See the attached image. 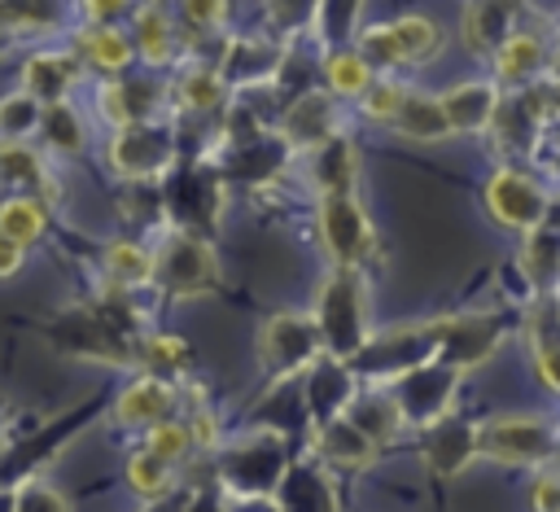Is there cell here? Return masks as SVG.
Masks as SVG:
<instances>
[{
	"instance_id": "cell-38",
	"label": "cell",
	"mask_w": 560,
	"mask_h": 512,
	"mask_svg": "<svg viewBox=\"0 0 560 512\" xmlns=\"http://www.w3.org/2000/svg\"><path fill=\"white\" fill-rule=\"evenodd\" d=\"M48 232V201L44 197H4L0 201V236L18 241L22 249Z\"/></svg>"
},
{
	"instance_id": "cell-32",
	"label": "cell",
	"mask_w": 560,
	"mask_h": 512,
	"mask_svg": "<svg viewBox=\"0 0 560 512\" xmlns=\"http://www.w3.org/2000/svg\"><path fill=\"white\" fill-rule=\"evenodd\" d=\"M306 376H311V411H315V424L319 420H332V416H346L350 398L359 394L354 372L346 363H337V359H319Z\"/></svg>"
},
{
	"instance_id": "cell-47",
	"label": "cell",
	"mask_w": 560,
	"mask_h": 512,
	"mask_svg": "<svg viewBox=\"0 0 560 512\" xmlns=\"http://www.w3.org/2000/svg\"><path fill=\"white\" fill-rule=\"evenodd\" d=\"M402 96H407V83L402 79H394V74H376L372 79V88L359 96V114L368 118V123H394V114H398V105H402Z\"/></svg>"
},
{
	"instance_id": "cell-23",
	"label": "cell",
	"mask_w": 560,
	"mask_h": 512,
	"mask_svg": "<svg viewBox=\"0 0 560 512\" xmlns=\"http://www.w3.org/2000/svg\"><path fill=\"white\" fill-rule=\"evenodd\" d=\"M302 175H306V184L319 197H346V193H354V179H359V144L346 131L332 136V140H324L319 149L306 153Z\"/></svg>"
},
{
	"instance_id": "cell-50",
	"label": "cell",
	"mask_w": 560,
	"mask_h": 512,
	"mask_svg": "<svg viewBox=\"0 0 560 512\" xmlns=\"http://www.w3.org/2000/svg\"><path fill=\"white\" fill-rule=\"evenodd\" d=\"M179 4H184V18L197 31H219L232 13V0H179Z\"/></svg>"
},
{
	"instance_id": "cell-22",
	"label": "cell",
	"mask_w": 560,
	"mask_h": 512,
	"mask_svg": "<svg viewBox=\"0 0 560 512\" xmlns=\"http://www.w3.org/2000/svg\"><path fill=\"white\" fill-rule=\"evenodd\" d=\"M175 403H179L175 381H162V376L140 372L114 398V424H122V429H153V424H162V420L175 416Z\"/></svg>"
},
{
	"instance_id": "cell-12",
	"label": "cell",
	"mask_w": 560,
	"mask_h": 512,
	"mask_svg": "<svg viewBox=\"0 0 560 512\" xmlns=\"http://www.w3.org/2000/svg\"><path fill=\"white\" fill-rule=\"evenodd\" d=\"M166 101H171V83H162L153 74H118V79L101 83V92H96L101 118H109L114 127L153 123Z\"/></svg>"
},
{
	"instance_id": "cell-30",
	"label": "cell",
	"mask_w": 560,
	"mask_h": 512,
	"mask_svg": "<svg viewBox=\"0 0 560 512\" xmlns=\"http://www.w3.org/2000/svg\"><path fill=\"white\" fill-rule=\"evenodd\" d=\"M346 420H350L359 433H368L376 446L394 442V438L407 429L402 416H398V407H394V398H389V389H381V385L359 389V394L350 398V407H346Z\"/></svg>"
},
{
	"instance_id": "cell-11",
	"label": "cell",
	"mask_w": 560,
	"mask_h": 512,
	"mask_svg": "<svg viewBox=\"0 0 560 512\" xmlns=\"http://www.w3.org/2000/svg\"><path fill=\"white\" fill-rule=\"evenodd\" d=\"M433 328H438V363H446L455 372L481 368L508 341V319L499 311L442 315V319H433Z\"/></svg>"
},
{
	"instance_id": "cell-43",
	"label": "cell",
	"mask_w": 560,
	"mask_h": 512,
	"mask_svg": "<svg viewBox=\"0 0 560 512\" xmlns=\"http://www.w3.org/2000/svg\"><path fill=\"white\" fill-rule=\"evenodd\" d=\"M359 13L363 0H319L315 9V35L324 39V48H350V39L359 35Z\"/></svg>"
},
{
	"instance_id": "cell-26",
	"label": "cell",
	"mask_w": 560,
	"mask_h": 512,
	"mask_svg": "<svg viewBox=\"0 0 560 512\" xmlns=\"http://www.w3.org/2000/svg\"><path fill=\"white\" fill-rule=\"evenodd\" d=\"M486 136L494 140V149H499L503 162L521 166V158H525V162L534 158V144H538V136H542V123L525 109V101H521L516 92H503V101H499L494 123H490Z\"/></svg>"
},
{
	"instance_id": "cell-33",
	"label": "cell",
	"mask_w": 560,
	"mask_h": 512,
	"mask_svg": "<svg viewBox=\"0 0 560 512\" xmlns=\"http://www.w3.org/2000/svg\"><path fill=\"white\" fill-rule=\"evenodd\" d=\"M389 35H394V48H398V66H429L442 48H446V35L433 18L424 13H402L389 22Z\"/></svg>"
},
{
	"instance_id": "cell-15",
	"label": "cell",
	"mask_w": 560,
	"mask_h": 512,
	"mask_svg": "<svg viewBox=\"0 0 560 512\" xmlns=\"http://www.w3.org/2000/svg\"><path fill=\"white\" fill-rule=\"evenodd\" d=\"M332 136H341V109H337V101H332V92H302L289 109H284V118H280V140H284V149H298V153H311V149H319L324 140H332Z\"/></svg>"
},
{
	"instance_id": "cell-18",
	"label": "cell",
	"mask_w": 560,
	"mask_h": 512,
	"mask_svg": "<svg viewBox=\"0 0 560 512\" xmlns=\"http://www.w3.org/2000/svg\"><path fill=\"white\" fill-rule=\"evenodd\" d=\"M311 451H315V464L319 468H350V473H363L376 464L381 446L359 433L346 416H332V420H319L311 429Z\"/></svg>"
},
{
	"instance_id": "cell-5",
	"label": "cell",
	"mask_w": 560,
	"mask_h": 512,
	"mask_svg": "<svg viewBox=\"0 0 560 512\" xmlns=\"http://www.w3.org/2000/svg\"><path fill=\"white\" fill-rule=\"evenodd\" d=\"M284 473H289L284 438L271 429H254V433L236 438L219 459V477L236 499H271L280 490Z\"/></svg>"
},
{
	"instance_id": "cell-16",
	"label": "cell",
	"mask_w": 560,
	"mask_h": 512,
	"mask_svg": "<svg viewBox=\"0 0 560 512\" xmlns=\"http://www.w3.org/2000/svg\"><path fill=\"white\" fill-rule=\"evenodd\" d=\"M420 459L433 477H459L477 459V420L446 416L420 433Z\"/></svg>"
},
{
	"instance_id": "cell-54",
	"label": "cell",
	"mask_w": 560,
	"mask_h": 512,
	"mask_svg": "<svg viewBox=\"0 0 560 512\" xmlns=\"http://www.w3.org/2000/svg\"><path fill=\"white\" fill-rule=\"evenodd\" d=\"M547 79H551V83L560 88V39L551 44V61H547Z\"/></svg>"
},
{
	"instance_id": "cell-21",
	"label": "cell",
	"mask_w": 560,
	"mask_h": 512,
	"mask_svg": "<svg viewBox=\"0 0 560 512\" xmlns=\"http://www.w3.org/2000/svg\"><path fill=\"white\" fill-rule=\"evenodd\" d=\"M284 66V44L280 39H262V35H245V39H228L219 74L228 88H258L271 83Z\"/></svg>"
},
{
	"instance_id": "cell-28",
	"label": "cell",
	"mask_w": 560,
	"mask_h": 512,
	"mask_svg": "<svg viewBox=\"0 0 560 512\" xmlns=\"http://www.w3.org/2000/svg\"><path fill=\"white\" fill-rule=\"evenodd\" d=\"M0 188H9V197H57L44 158L18 140H0Z\"/></svg>"
},
{
	"instance_id": "cell-8",
	"label": "cell",
	"mask_w": 560,
	"mask_h": 512,
	"mask_svg": "<svg viewBox=\"0 0 560 512\" xmlns=\"http://www.w3.org/2000/svg\"><path fill=\"white\" fill-rule=\"evenodd\" d=\"M109 166L114 175L131 179V184H158L179 166V136L166 123H136V127H118L109 140Z\"/></svg>"
},
{
	"instance_id": "cell-46",
	"label": "cell",
	"mask_w": 560,
	"mask_h": 512,
	"mask_svg": "<svg viewBox=\"0 0 560 512\" xmlns=\"http://www.w3.org/2000/svg\"><path fill=\"white\" fill-rule=\"evenodd\" d=\"M197 442H192V429H188V420L184 416H171V420H162V424H153V429H144V451H153L158 459H166L171 468L179 464V459H188V451H192Z\"/></svg>"
},
{
	"instance_id": "cell-36",
	"label": "cell",
	"mask_w": 560,
	"mask_h": 512,
	"mask_svg": "<svg viewBox=\"0 0 560 512\" xmlns=\"http://www.w3.org/2000/svg\"><path fill=\"white\" fill-rule=\"evenodd\" d=\"M101 271L114 289H140L153 284V245L144 241H109L101 249Z\"/></svg>"
},
{
	"instance_id": "cell-10",
	"label": "cell",
	"mask_w": 560,
	"mask_h": 512,
	"mask_svg": "<svg viewBox=\"0 0 560 512\" xmlns=\"http://www.w3.org/2000/svg\"><path fill=\"white\" fill-rule=\"evenodd\" d=\"M315 228H319V245L328 249L332 267L363 271V263L376 249V228H372V219H368V210H363V201L354 193H346V197H319Z\"/></svg>"
},
{
	"instance_id": "cell-48",
	"label": "cell",
	"mask_w": 560,
	"mask_h": 512,
	"mask_svg": "<svg viewBox=\"0 0 560 512\" xmlns=\"http://www.w3.org/2000/svg\"><path fill=\"white\" fill-rule=\"evenodd\" d=\"M9 512H74V508H70V499H66L52 481L26 477V481L13 490V508H9Z\"/></svg>"
},
{
	"instance_id": "cell-20",
	"label": "cell",
	"mask_w": 560,
	"mask_h": 512,
	"mask_svg": "<svg viewBox=\"0 0 560 512\" xmlns=\"http://www.w3.org/2000/svg\"><path fill=\"white\" fill-rule=\"evenodd\" d=\"M438 101L451 123V136H486L494 123V109L503 101V88L494 79H464V83L446 88Z\"/></svg>"
},
{
	"instance_id": "cell-29",
	"label": "cell",
	"mask_w": 560,
	"mask_h": 512,
	"mask_svg": "<svg viewBox=\"0 0 560 512\" xmlns=\"http://www.w3.org/2000/svg\"><path fill=\"white\" fill-rule=\"evenodd\" d=\"M271 499L280 512H337L328 473L319 464H289V473Z\"/></svg>"
},
{
	"instance_id": "cell-34",
	"label": "cell",
	"mask_w": 560,
	"mask_h": 512,
	"mask_svg": "<svg viewBox=\"0 0 560 512\" xmlns=\"http://www.w3.org/2000/svg\"><path fill=\"white\" fill-rule=\"evenodd\" d=\"M131 53H136V44H131L118 26H83V31L74 35V57H79L83 66L101 70V74L127 70V66H131Z\"/></svg>"
},
{
	"instance_id": "cell-2",
	"label": "cell",
	"mask_w": 560,
	"mask_h": 512,
	"mask_svg": "<svg viewBox=\"0 0 560 512\" xmlns=\"http://www.w3.org/2000/svg\"><path fill=\"white\" fill-rule=\"evenodd\" d=\"M560 451V424L534 411L490 416L477 424V459L508 468H547Z\"/></svg>"
},
{
	"instance_id": "cell-24",
	"label": "cell",
	"mask_w": 560,
	"mask_h": 512,
	"mask_svg": "<svg viewBox=\"0 0 560 512\" xmlns=\"http://www.w3.org/2000/svg\"><path fill=\"white\" fill-rule=\"evenodd\" d=\"M516 18H521V0H468L464 4V22H459L464 48L472 57L490 61L499 53V44L516 31Z\"/></svg>"
},
{
	"instance_id": "cell-31",
	"label": "cell",
	"mask_w": 560,
	"mask_h": 512,
	"mask_svg": "<svg viewBox=\"0 0 560 512\" xmlns=\"http://www.w3.org/2000/svg\"><path fill=\"white\" fill-rule=\"evenodd\" d=\"M389 127L398 136H407V140H420V144H438V140L451 136V123L442 114V101L433 92H420V88H407V96H402V105H398V114H394Z\"/></svg>"
},
{
	"instance_id": "cell-45",
	"label": "cell",
	"mask_w": 560,
	"mask_h": 512,
	"mask_svg": "<svg viewBox=\"0 0 560 512\" xmlns=\"http://www.w3.org/2000/svg\"><path fill=\"white\" fill-rule=\"evenodd\" d=\"M39 118H44V105H39L31 92H9V96H0V140L26 144V140L39 131Z\"/></svg>"
},
{
	"instance_id": "cell-39",
	"label": "cell",
	"mask_w": 560,
	"mask_h": 512,
	"mask_svg": "<svg viewBox=\"0 0 560 512\" xmlns=\"http://www.w3.org/2000/svg\"><path fill=\"white\" fill-rule=\"evenodd\" d=\"M324 74H328V92H332V96H346V101H359V96L372 88V79H376V70L359 57L354 44H350V48H332V53L324 57Z\"/></svg>"
},
{
	"instance_id": "cell-1",
	"label": "cell",
	"mask_w": 560,
	"mask_h": 512,
	"mask_svg": "<svg viewBox=\"0 0 560 512\" xmlns=\"http://www.w3.org/2000/svg\"><path fill=\"white\" fill-rule=\"evenodd\" d=\"M311 319H315V333H319L324 359L350 363V359L368 346V337H372L368 280H363V271L332 267V271L319 280V289H315Z\"/></svg>"
},
{
	"instance_id": "cell-53",
	"label": "cell",
	"mask_w": 560,
	"mask_h": 512,
	"mask_svg": "<svg viewBox=\"0 0 560 512\" xmlns=\"http://www.w3.org/2000/svg\"><path fill=\"white\" fill-rule=\"evenodd\" d=\"M22 258H26V249H22L18 241H9V236H0V280H9V276H18V271H22Z\"/></svg>"
},
{
	"instance_id": "cell-51",
	"label": "cell",
	"mask_w": 560,
	"mask_h": 512,
	"mask_svg": "<svg viewBox=\"0 0 560 512\" xmlns=\"http://www.w3.org/2000/svg\"><path fill=\"white\" fill-rule=\"evenodd\" d=\"M529 499H534V512H560V468H551V464L538 468Z\"/></svg>"
},
{
	"instance_id": "cell-49",
	"label": "cell",
	"mask_w": 560,
	"mask_h": 512,
	"mask_svg": "<svg viewBox=\"0 0 560 512\" xmlns=\"http://www.w3.org/2000/svg\"><path fill=\"white\" fill-rule=\"evenodd\" d=\"M315 9H319V0H267V13L280 35L315 31Z\"/></svg>"
},
{
	"instance_id": "cell-19",
	"label": "cell",
	"mask_w": 560,
	"mask_h": 512,
	"mask_svg": "<svg viewBox=\"0 0 560 512\" xmlns=\"http://www.w3.org/2000/svg\"><path fill=\"white\" fill-rule=\"evenodd\" d=\"M525 341H529L538 381L551 394H560V293L529 298V306H525Z\"/></svg>"
},
{
	"instance_id": "cell-27",
	"label": "cell",
	"mask_w": 560,
	"mask_h": 512,
	"mask_svg": "<svg viewBox=\"0 0 560 512\" xmlns=\"http://www.w3.org/2000/svg\"><path fill=\"white\" fill-rule=\"evenodd\" d=\"M525 284H529V298H542V293H560V232L551 228H534L521 236V258H516Z\"/></svg>"
},
{
	"instance_id": "cell-52",
	"label": "cell",
	"mask_w": 560,
	"mask_h": 512,
	"mask_svg": "<svg viewBox=\"0 0 560 512\" xmlns=\"http://www.w3.org/2000/svg\"><path fill=\"white\" fill-rule=\"evenodd\" d=\"M79 9L88 18V26H114L131 9V0H79Z\"/></svg>"
},
{
	"instance_id": "cell-9",
	"label": "cell",
	"mask_w": 560,
	"mask_h": 512,
	"mask_svg": "<svg viewBox=\"0 0 560 512\" xmlns=\"http://www.w3.org/2000/svg\"><path fill=\"white\" fill-rule=\"evenodd\" d=\"M459 381H464V372H455V368H446V363L433 359V363H420V368L402 372L398 381H389L381 389H389L402 424L416 429V433H424L429 424H438V420H446L455 411Z\"/></svg>"
},
{
	"instance_id": "cell-14",
	"label": "cell",
	"mask_w": 560,
	"mask_h": 512,
	"mask_svg": "<svg viewBox=\"0 0 560 512\" xmlns=\"http://www.w3.org/2000/svg\"><path fill=\"white\" fill-rule=\"evenodd\" d=\"M57 341H61V350H70L79 359H105V363H131L136 359V346L122 337V328L96 311H70L61 319Z\"/></svg>"
},
{
	"instance_id": "cell-17",
	"label": "cell",
	"mask_w": 560,
	"mask_h": 512,
	"mask_svg": "<svg viewBox=\"0 0 560 512\" xmlns=\"http://www.w3.org/2000/svg\"><path fill=\"white\" fill-rule=\"evenodd\" d=\"M547 61H551V39H542L538 31H512L490 57V79L503 92H521L547 74Z\"/></svg>"
},
{
	"instance_id": "cell-25",
	"label": "cell",
	"mask_w": 560,
	"mask_h": 512,
	"mask_svg": "<svg viewBox=\"0 0 560 512\" xmlns=\"http://www.w3.org/2000/svg\"><path fill=\"white\" fill-rule=\"evenodd\" d=\"M79 70H83V61L70 48H39L22 66V92H31L39 105H57L79 83Z\"/></svg>"
},
{
	"instance_id": "cell-40",
	"label": "cell",
	"mask_w": 560,
	"mask_h": 512,
	"mask_svg": "<svg viewBox=\"0 0 560 512\" xmlns=\"http://www.w3.org/2000/svg\"><path fill=\"white\" fill-rule=\"evenodd\" d=\"M136 53L149 61V66H166L175 57V22L158 9V4H144L136 13Z\"/></svg>"
},
{
	"instance_id": "cell-7",
	"label": "cell",
	"mask_w": 560,
	"mask_h": 512,
	"mask_svg": "<svg viewBox=\"0 0 560 512\" xmlns=\"http://www.w3.org/2000/svg\"><path fill=\"white\" fill-rule=\"evenodd\" d=\"M324 359L315 319L302 311H276L258 328V363L267 368L271 381H293L306 376Z\"/></svg>"
},
{
	"instance_id": "cell-35",
	"label": "cell",
	"mask_w": 560,
	"mask_h": 512,
	"mask_svg": "<svg viewBox=\"0 0 560 512\" xmlns=\"http://www.w3.org/2000/svg\"><path fill=\"white\" fill-rule=\"evenodd\" d=\"M66 18V0H0V35H52Z\"/></svg>"
},
{
	"instance_id": "cell-3",
	"label": "cell",
	"mask_w": 560,
	"mask_h": 512,
	"mask_svg": "<svg viewBox=\"0 0 560 512\" xmlns=\"http://www.w3.org/2000/svg\"><path fill=\"white\" fill-rule=\"evenodd\" d=\"M153 284H162L166 298H201L219 289V254L206 236L166 228L162 241L153 245Z\"/></svg>"
},
{
	"instance_id": "cell-55",
	"label": "cell",
	"mask_w": 560,
	"mask_h": 512,
	"mask_svg": "<svg viewBox=\"0 0 560 512\" xmlns=\"http://www.w3.org/2000/svg\"><path fill=\"white\" fill-rule=\"evenodd\" d=\"M149 4H158V0H149Z\"/></svg>"
},
{
	"instance_id": "cell-37",
	"label": "cell",
	"mask_w": 560,
	"mask_h": 512,
	"mask_svg": "<svg viewBox=\"0 0 560 512\" xmlns=\"http://www.w3.org/2000/svg\"><path fill=\"white\" fill-rule=\"evenodd\" d=\"M228 83H223V74H219V66H197V70H188L179 83H171V101H179L188 114H210V109H219L223 101H228Z\"/></svg>"
},
{
	"instance_id": "cell-44",
	"label": "cell",
	"mask_w": 560,
	"mask_h": 512,
	"mask_svg": "<svg viewBox=\"0 0 560 512\" xmlns=\"http://www.w3.org/2000/svg\"><path fill=\"white\" fill-rule=\"evenodd\" d=\"M171 481H175V468L166 464V459H158L153 451H131L127 455V486H131V494L136 499H162L166 490H171Z\"/></svg>"
},
{
	"instance_id": "cell-41",
	"label": "cell",
	"mask_w": 560,
	"mask_h": 512,
	"mask_svg": "<svg viewBox=\"0 0 560 512\" xmlns=\"http://www.w3.org/2000/svg\"><path fill=\"white\" fill-rule=\"evenodd\" d=\"M39 140H44V149H52V153H83V118L74 114V105L70 101H57V105H44V118H39V131H35Z\"/></svg>"
},
{
	"instance_id": "cell-4",
	"label": "cell",
	"mask_w": 560,
	"mask_h": 512,
	"mask_svg": "<svg viewBox=\"0 0 560 512\" xmlns=\"http://www.w3.org/2000/svg\"><path fill=\"white\" fill-rule=\"evenodd\" d=\"M433 359H438V328H433V319H420V324H394L385 333H372L368 346L346 368L363 385H389L402 372L433 363Z\"/></svg>"
},
{
	"instance_id": "cell-13",
	"label": "cell",
	"mask_w": 560,
	"mask_h": 512,
	"mask_svg": "<svg viewBox=\"0 0 560 512\" xmlns=\"http://www.w3.org/2000/svg\"><path fill=\"white\" fill-rule=\"evenodd\" d=\"M166 179H171V184H166V206H171L175 228L201 236L206 223H219L223 184H219L214 171H206V166H188V171H171Z\"/></svg>"
},
{
	"instance_id": "cell-42",
	"label": "cell",
	"mask_w": 560,
	"mask_h": 512,
	"mask_svg": "<svg viewBox=\"0 0 560 512\" xmlns=\"http://www.w3.org/2000/svg\"><path fill=\"white\" fill-rule=\"evenodd\" d=\"M136 359L149 376H162V381H175L184 368H188V346L171 333H149L136 341Z\"/></svg>"
},
{
	"instance_id": "cell-6",
	"label": "cell",
	"mask_w": 560,
	"mask_h": 512,
	"mask_svg": "<svg viewBox=\"0 0 560 512\" xmlns=\"http://www.w3.org/2000/svg\"><path fill=\"white\" fill-rule=\"evenodd\" d=\"M481 201H486V214L508 228V232H534L547 223V206H551V188L542 184L538 171L529 166H512V162H499L481 188Z\"/></svg>"
}]
</instances>
